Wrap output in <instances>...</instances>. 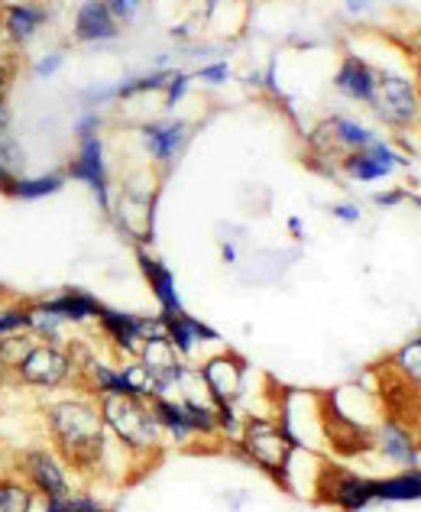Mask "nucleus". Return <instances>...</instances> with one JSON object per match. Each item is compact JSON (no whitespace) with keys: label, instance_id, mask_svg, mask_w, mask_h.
<instances>
[{"label":"nucleus","instance_id":"dca6fc26","mask_svg":"<svg viewBox=\"0 0 421 512\" xmlns=\"http://www.w3.org/2000/svg\"><path fill=\"white\" fill-rule=\"evenodd\" d=\"M140 137L146 143V150L153 159L159 163H172L179 150L185 146V137H188V127L182 120H166V124H146L140 130Z\"/></svg>","mask_w":421,"mask_h":512},{"label":"nucleus","instance_id":"c85d7f7f","mask_svg":"<svg viewBox=\"0 0 421 512\" xmlns=\"http://www.w3.org/2000/svg\"><path fill=\"white\" fill-rule=\"evenodd\" d=\"M185 88H188V75L175 72V75H172V82H169V98H166V104H169V107L179 104V101H182V94H185Z\"/></svg>","mask_w":421,"mask_h":512},{"label":"nucleus","instance_id":"9b49d317","mask_svg":"<svg viewBox=\"0 0 421 512\" xmlns=\"http://www.w3.org/2000/svg\"><path fill=\"white\" fill-rule=\"evenodd\" d=\"M36 302L43 305L52 318H59L65 328H69V325H91V321H98V312L104 305V302L94 299L91 292L75 289V286L59 289L52 295H43V299H36Z\"/></svg>","mask_w":421,"mask_h":512},{"label":"nucleus","instance_id":"4468645a","mask_svg":"<svg viewBox=\"0 0 421 512\" xmlns=\"http://www.w3.org/2000/svg\"><path fill=\"white\" fill-rule=\"evenodd\" d=\"M162 325H166V338L172 341L175 350H179L182 360L195 357V350L205 344V341H217V331H211L208 325H201V321L192 318L188 312L172 315V318H162Z\"/></svg>","mask_w":421,"mask_h":512},{"label":"nucleus","instance_id":"e433bc0d","mask_svg":"<svg viewBox=\"0 0 421 512\" xmlns=\"http://www.w3.org/2000/svg\"><path fill=\"white\" fill-rule=\"evenodd\" d=\"M347 7H350L353 13H360V10H366V0H347Z\"/></svg>","mask_w":421,"mask_h":512},{"label":"nucleus","instance_id":"412c9836","mask_svg":"<svg viewBox=\"0 0 421 512\" xmlns=\"http://www.w3.org/2000/svg\"><path fill=\"white\" fill-rule=\"evenodd\" d=\"M62 185H65V172H49V175H20V179L13 182V188L7 192V198H17V201H39V198L56 195Z\"/></svg>","mask_w":421,"mask_h":512},{"label":"nucleus","instance_id":"f704fd0d","mask_svg":"<svg viewBox=\"0 0 421 512\" xmlns=\"http://www.w3.org/2000/svg\"><path fill=\"white\" fill-rule=\"evenodd\" d=\"M224 263H227V266H234V263H237V247H234V244H224Z\"/></svg>","mask_w":421,"mask_h":512},{"label":"nucleus","instance_id":"f8f14e48","mask_svg":"<svg viewBox=\"0 0 421 512\" xmlns=\"http://www.w3.org/2000/svg\"><path fill=\"white\" fill-rule=\"evenodd\" d=\"M140 269L149 282V289H153L156 302H159V315L162 318H172V315H182V299H179V289H175V276L172 269L156 260V256H149L146 250H140Z\"/></svg>","mask_w":421,"mask_h":512},{"label":"nucleus","instance_id":"ddd939ff","mask_svg":"<svg viewBox=\"0 0 421 512\" xmlns=\"http://www.w3.org/2000/svg\"><path fill=\"white\" fill-rule=\"evenodd\" d=\"M396 166H399V156L383 143H370L366 150H357L344 159L347 175L357 182H376V179H383V175H389Z\"/></svg>","mask_w":421,"mask_h":512},{"label":"nucleus","instance_id":"b1692460","mask_svg":"<svg viewBox=\"0 0 421 512\" xmlns=\"http://www.w3.org/2000/svg\"><path fill=\"white\" fill-rule=\"evenodd\" d=\"M331 130H334L337 143H341L344 150H350V153L366 150L370 143H376L370 130L360 127L357 120H347V117H334V120H331Z\"/></svg>","mask_w":421,"mask_h":512},{"label":"nucleus","instance_id":"cd10ccee","mask_svg":"<svg viewBox=\"0 0 421 512\" xmlns=\"http://www.w3.org/2000/svg\"><path fill=\"white\" fill-rule=\"evenodd\" d=\"M396 367L409 376V380L421 383V338H415L412 344H405L396 354Z\"/></svg>","mask_w":421,"mask_h":512},{"label":"nucleus","instance_id":"7ed1b4c3","mask_svg":"<svg viewBox=\"0 0 421 512\" xmlns=\"http://www.w3.org/2000/svg\"><path fill=\"white\" fill-rule=\"evenodd\" d=\"M240 451L247 457L250 464H256L279 483H289V464L295 457V441L285 435V428L276 422V419H266V415H250L247 422H243V431H240Z\"/></svg>","mask_w":421,"mask_h":512},{"label":"nucleus","instance_id":"393cba45","mask_svg":"<svg viewBox=\"0 0 421 512\" xmlns=\"http://www.w3.org/2000/svg\"><path fill=\"white\" fill-rule=\"evenodd\" d=\"M23 175V153H20V146L7 140V137H0V192H10L13 182H17Z\"/></svg>","mask_w":421,"mask_h":512},{"label":"nucleus","instance_id":"a211bd4d","mask_svg":"<svg viewBox=\"0 0 421 512\" xmlns=\"http://www.w3.org/2000/svg\"><path fill=\"white\" fill-rule=\"evenodd\" d=\"M337 88L350 94L353 101H373V88H376V75L366 62L360 59H347L344 69L337 72Z\"/></svg>","mask_w":421,"mask_h":512},{"label":"nucleus","instance_id":"6e6552de","mask_svg":"<svg viewBox=\"0 0 421 512\" xmlns=\"http://www.w3.org/2000/svg\"><path fill=\"white\" fill-rule=\"evenodd\" d=\"M198 376L214 406H227V402L237 406V399L243 396V380H247V363L237 354H214L198 367Z\"/></svg>","mask_w":421,"mask_h":512},{"label":"nucleus","instance_id":"6ab92c4d","mask_svg":"<svg viewBox=\"0 0 421 512\" xmlns=\"http://www.w3.org/2000/svg\"><path fill=\"white\" fill-rule=\"evenodd\" d=\"M78 36L94 43V39H114L117 36V26L111 20V10L101 0H91V4L81 7L78 13Z\"/></svg>","mask_w":421,"mask_h":512},{"label":"nucleus","instance_id":"4c0bfd02","mask_svg":"<svg viewBox=\"0 0 421 512\" xmlns=\"http://www.w3.org/2000/svg\"><path fill=\"white\" fill-rule=\"evenodd\" d=\"M289 227H292V234H295V237H302V221L292 218V221H289Z\"/></svg>","mask_w":421,"mask_h":512},{"label":"nucleus","instance_id":"2eb2a0df","mask_svg":"<svg viewBox=\"0 0 421 512\" xmlns=\"http://www.w3.org/2000/svg\"><path fill=\"white\" fill-rule=\"evenodd\" d=\"M373 448L383 451L392 464H405V467H412L415 457H418L415 435L399 419H386L383 425H379V431L373 435Z\"/></svg>","mask_w":421,"mask_h":512},{"label":"nucleus","instance_id":"a878e982","mask_svg":"<svg viewBox=\"0 0 421 512\" xmlns=\"http://www.w3.org/2000/svg\"><path fill=\"white\" fill-rule=\"evenodd\" d=\"M26 321H30V299L23 302H0V338L7 334L26 331Z\"/></svg>","mask_w":421,"mask_h":512},{"label":"nucleus","instance_id":"1a4fd4ad","mask_svg":"<svg viewBox=\"0 0 421 512\" xmlns=\"http://www.w3.org/2000/svg\"><path fill=\"white\" fill-rule=\"evenodd\" d=\"M376 107V114L389 120V124H396V127H405V124H412L415 114H418V94L412 88L409 78H402V75H376V88H373V101Z\"/></svg>","mask_w":421,"mask_h":512},{"label":"nucleus","instance_id":"4be33fe9","mask_svg":"<svg viewBox=\"0 0 421 512\" xmlns=\"http://www.w3.org/2000/svg\"><path fill=\"white\" fill-rule=\"evenodd\" d=\"M39 341L33 338L30 331H17V334H7V338H0V376H10L17 373V367L23 363V357L30 354Z\"/></svg>","mask_w":421,"mask_h":512},{"label":"nucleus","instance_id":"f03ea898","mask_svg":"<svg viewBox=\"0 0 421 512\" xmlns=\"http://www.w3.org/2000/svg\"><path fill=\"white\" fill-rule=\"evenodd\" d=\"M101 419L107 435L124 448L133 461H146L149 454H159L162 448V428L153 415V406L137 396H111L101 399Z\"/></svg>","mask_w":421,"mask_h":512},{"label":"nucleus","instance_id":"0eeeda50","mask_svg":"<svg viewBox=\"0 0 421 512\" xmlns=\"http://www.w3.org/2000/svg\"><path fill=\"white\" fill-rule=\"evenodd\" d=\"M318 493L321 500L341 509V512H360L370 503H376L373 496V480H366L360 474H353L347 467H321V477H318Z\"/></svg>","mask_w":421,"mask_h":512},{"label":"nucleus","instance_id":"72a5a7b5","mask_svg":"<svg viewBox=\"0 0 421 512\" xmlns=\"http://www.w3.org/2000/svg\"><path fill=\"white\" fill-rule=\"evenodd\" d=\"M7 127H10V111H7V101L0 98V137L7 133Z\"/></svg>","mask_w":421,"mask_h":512},{"label":"nucleus","instance_id":"f257e3e1","mask_svg":"<svg viewBox=\"0 0 421 512\" xmlns=\"http://www.w3.org/2000/svg\"><path fill=\"white\" fill-rule=\"evenodd\" d=\"M43 425L49 448L69 464L72 474H98L107 448V428L98 399H91L88 393L52 399L43 409Z\"/></svg>","mask_w":421,"mask_h":512},{"label":"nucleus","instance_id":"473e14b6","mask_svg":"<svg viewBox=\"0 0 421 512\" xmlns=\"http://www.w3.org/2000/svg\"><path fill=\"white\" fill-rule=\"evenodd\" d=\"M334 218H341V221L353 224V221H360V208H353V205H337V208H334Z\"/></svg>","mask_w":421,"mask_h":512},{"label":"nucleus","instance_id":"2f4dec72","mask_svg":"<svg viewBox=\"0 0 421 512\" xmlns=\"http://www.w3.org/2000/svg\"><path fill=\"white\" fill-rule=\"evenodd\" d=\"M59 65H62V56H49V59H43V62L36 65V75H39V78H49L52 72L59 69Z\"/></svg>","mask_w":421,"mask_h":512},{"label":"nucleus","instance_id":"aec40b11","mask_svg":"<svg viewBox=\"0 0 421 512\" xmlns=\"http://www.w3.org/2000/svg\"><path fill=\"white\" fill-rule=\"evenodd\" d=\"M36 509H39V496L26 487L23 477L7 470L0 477V512H36Z\"/></svg>","mask_w":421,"mask_h":512},{"label":"nucleus","instance_id":"f3484780","mask_svg":"<svg viewBox=\"0 0 421 512\" xmlns=\"http://www.w3.org/2000/svg\"><path fill=\"white\" fill-rule=\"evenodd\" d=\"M373 496L383 503H412L421 500V470H402L396 477L373 480Z\"/></svg>","mask_w":421,"mask_h":512},{"label":"nucleus","instance_id":"bb28decb","mask_svg":"<svg viewBox=\"0 0 421 512\" xmlns=\"http://www.w3.org/2000/svg\"><path fill=\"white\" fill-rule=\"evenodd\" d=\"M39 20H43V13H36L33 7H13L10 17H7V26H10V36L17 39V43H23L26 36H30Z\"/></svg>","mask_w":421,"mask_h":512},{"label":"nucleus","instance_id":"39448f33","mask_svg":"<svg viewBox=\"0 0 421 512\" xmlns=\"http://www.w3.org/2000/svg\"><path fill=\"white\" fill-rule=\"evenodd\" d=\"M13 474L26 480V487L39 496V503L62 500V496L75 490V474L69 470V464L52 448H46V444H30L26 451H20Z\"/></svg>","mask_w":421,"mask_h":512},{"label":"nucleus","instance_id":"9d476101","mask_svg":"<svg viewBox=\"0 0 421 512\" xmlns=\"http://www.w3.org/2000/svg\"><path fill=\"white\" fill-rule=\"evenodd\" d=\"M69 175L78 182H85L94 198H98V205L107 211L111 208V182H107V166H104V143L101 137L94 133V137H85L81 140V150L78 156L72 159L69 166Z\"/></svg>","mask_w":421,"mask_h":512},{"label":"nucleus","instance_id":"20e7f679","mask_svg":"<svg viewBox=\"0 0 421 512\" xmlns=\"http://www.w3.org/2000/svg\"><path fill=\"white\" fill-rule=\"evenodd\" d=\"M20 386L39 389V393H59L62 386H78V363L69 344L39 341L13 373Z\"/></svg>","mask_w":421,"mask_h":512},{"label":"nucleus","instance_id":"c756f323","mask_svg":"<svg viewBox=\"0 0 421 512\" xmlns=\"http://www.w3.org/2000/svg\"><path fill=\"white\" fill-rule=\"evenodd\" d=\"M107 10L117 13V17H130L137 10V0H107Z\"/></svg>","mask_w":421,"mask_h":512},{"label":"nucleus","instance_id":"5701e85b","mask_svg":"<svg viewBox=\"0 0 421 512\" xmlns=\"http://www.w3.org/2000/svg\"><path fill=\"white\" fill-rule=\"evenodd\" d=\"M39 512H107V506H104L94 493L75 487L69 496H62V500H46V503H39Z\"/></svg>","mask_w":421,"mask_h":512},{"label":"nucleus","instance_id":"7c9ffc66","mask_svg":"<svg viewBox=\"0 0 421 512\" xmlns=\"http://www.w3.org/2000/svg\"><path fill=\"white\" fill-rule=\"evenodd\" d=\"M201 78H205V82H227V65L221 62V65H208V69H201Z\"/></svg>","mask_w":421,"mask_h":512},{"label":"nucleus","instance_id":"c9c22d12","mask_svg":"<svg viewBox=\"0 0 421 512\" xmlns=\"http://www.w3.org/2000/svg\"><path fill=\"white\" fill-rule=\"evenodd\" d=\"M402 195L399 192H392V195H379L376 201H379V205H396V201H399Z\"/></svg>","mask_w":421,"mask_h":512},{"label":"nucleus","instance_id":"423d86ee","mask_svg":"<svg viewBox=\"0 0 421 512\" xmlns=\"http://www.w3.org/2000/svg\"><path fill=\"white\" fill-rule=\"evenodd\" d=\"M94 325L104 331V338L114 344L117 354H124L130 360H137V354L149 338L166 334V325H162L159 315L146 318V315H133V312H117V308H111V305H101Z\"/></svg>","mask_w":421,"mask_h":512}]
</instances>
